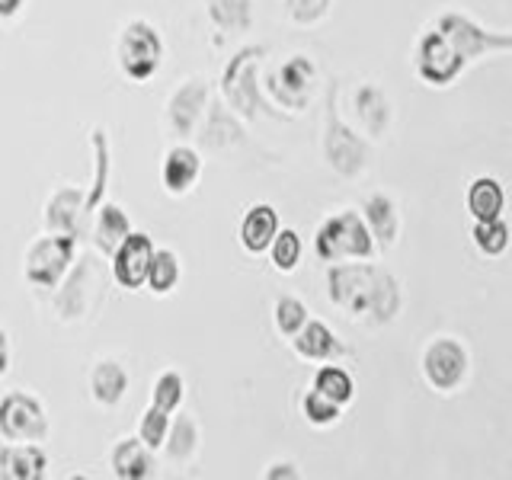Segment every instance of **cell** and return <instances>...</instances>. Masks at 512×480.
Returning a JSON list of instances; mask_svg holds the SVG:
<instances>
[{
	"label": "cell",
	"mask_w": 512,
	"mask_h": 480,
	"mask_svg": "<svg viewBox=\"0 0 512 480\" xmlns=\"http://www.w3.org/2000/svg\"><path fill=\"white\" fill-rule=\"evenodd\" d=\"M327 295L333 308L346 311L356 320L384 327L397 320L404 308V292H400V279L391 269L375 266L368 260H343L330 263L327 269Z\"/></svg>",
	"instance_id": "6da1fadb"
},
{
	"label": "cell",
	"mask_w": 512,
	"mask_h": 480,
	"mask_svg": "<svg viewBox=\"0 0 512 480\" xmlns=\"http://www.w3.org/2000/svg\"><path fill=\"white\" fill-rule=\"evenodd\" d=\"M314 253L324 263H343V260H372L378 253L375 234L368 228V221L356 208H343L317 228Z\"/></svg>",
	"instance_id": "7a4b0ae2"
},
{
	"label": "cell",
	"mask_w": 512,
	"mask_h": 480,
	"mask_svg": "<svg viewBox=\"0 0 512 480\" xmlns=\"http://www.w3.org/2000/svg\"><path fill=\"white\" fill-rule=\"evenodd\" d=\"M266 58V45H244L228 61L221 74V100L228 103L240 119H256L260 112H269V103L260 84V64Z\"/></svg>",
	"instance_id": "3957f363"
},
{
	"label": "cell",
	"mask_w": 512,
	"mask_h": 480,
	"mask_svg": "<svg viewBox=\"0 0 512 480\" xmlns=\"http://www.w3.org/2000/svg\"><path fill=\"white\" fill-rule=\"evenodd\" d=\"M324 160L336 176H343V180H356L359 173H365L368 160H372V144H368L349 122L340 119L333 93H330L327 122H324Z\"/></svg>",
	"instance_id": "277c9868"
},
{
	"label": "cell",
	"mask_w": 512,
	"mask_h": 480,
	"mask_svg": "<svg viewBox=\"0 0 512 480\" xmlns=\"http://www.w3.org/2000/svg\"><path fill=\"white\" fill-rule=\"evenodd\" d=\"M420 372L436 394H455L471 378V352L458 336H436L423 349Z\"/></svg>",
	"instance_id": "5b68a950"
},
{
	"label": "cell",
	"mask_w": 512,
	"mask_h": 480,
	"mask_svg": "<svg viewBox=\"0 0 512 480\" xmlns=\"http://www.w3.org/2000/svg\"><path fill=\"white\" fill-rule=\"evenodd\" d=\"M116 58L128 80H135V84L151 80L160 71V64H164V39H160L157 26H151L148 20L128 23L119 36Z\"/></svg>",
	"instance_id": "8992f818"
},
{
	"label": "cell",
	"mask_w": 512,
	"mask_h": 480,
	"mask_svg": "<svg viewBox=\"0 0 512 480\" xmlns=\"http://www.w3.org/2000/svg\"><path fill=\"white\" fill-rule=\"evenodd\" d=\"M468 61L452 45V39L442 29H429L416 39L413 48V71L426 87H452L455 80L464 74Z\"/></svg>",
	"instance_id": "52a82bcc"
},
{
	"label": "cell",
	"mask_w": 512,
	"mask_h": 480,
	"mask_svg": "<svg viewBox=\"0 0 512 480\" xmlns=\"http://www.w3.org/2000/svg\"><path fill=\"white\" fill-rule=\"evenodd\" d=\"M263 84H266L269 100L276 106L304 112L317 93V64L308 55H292L282 64H276V68L266 74Z\"/></svg>",
	"instance_id": "ba28073f"
},
{
	"label": "cell",
	"mask_w": 512,
	"mask_h": 480,
	"mask_svg": "<svg viewBox=\"0 0 512 480\" xmlns=\"http://www.w3.org/2000/svg\"><path fill=\"white\" fill-rule=\"evenodd\" d=\"M74 253H77V234L52 231L48 237L32 240L23 260L26 279L36 288H58V282L68 276V269L74 263Z\"/></svg>",
	"instance_id": "9c48e42d"
},
{
	"label": "cell",
	"mask_w": 512,
	"mask_h": 480,
	"mask_svg": "<svg viewBox=\"0 0 512 480\" xmlns=\"http://www.w3.org/2000/svg\"><path fill=\"white\" fill-rule=\"evenodd\" d=\"M436 29H442L452 45L464 55V61H477L484 55H500V52H512V32H503V29H487L480 26L471 16H464L458 10H445L439 20H436Z\"/></svg>",
	"instance_id": "30bf717a"
},
{
	"label": "cell",
	"mask_w": 512,
	"mask_h": 480,
	"mask_svg": "<svg viewBox=\"0 0 512 480\" xmlns=\"http://www.w3.org/2000/svg\"><path fill=\"white\" fill-rule=\"evenodd\" d=\"M0 436L7 442H42L48 436V416L39 397L10 391L0 400Z\"/></svg>",
	"instance_id": "8fae6325"
},
{
	"label": "cell",
	"mask_w": 512,
	"mask_h": 480,
	"mask_svg": "<svg viewBox=\"0 0 512 480\" xmlns=\"http://www.w3.org/2000/svg\"><path fill=\"white\" fill-rule=\"evenodd\" d=\"M208 103H212V90H208V80L202 77H189L180 87L173 90L167 100V125L176 138H192L196 128L202 125Z\"/></svg>",
	"instance_id": "7c38bea8"
},
{
	"label": "cell",
	"mask_w": 512,
	"mask_h": 480,
	"mask_svg": "<svg viewBox=\"0 0 512 480\" xmlns=\"http://www.w3.org/2000/svg\"><path fill=\"white\" fill-rule=\"evenodd\" d=\"M154 253H157L154 240L144 231H132L119 244V250L112 253V279H116L122 288H128V292L148 285Z\"/></svg>",
	"instance_id": "4fadbf2b"
},
{
	"label": "cell",
	"mask_w": 512,
	"mask_h": 480,
	"mask_svg": "<svg viewBox=\"0 0 512 480\" xmlns=\"http://www.w3.org/2000/svg\"><path fill=\"white\" fill-rule=\"evenodd\" d=\"M352 109L368 138H384L394 122V103L378 84H359L352 93Z\"/></svg>",
	"instance_id": "5bb4252c"
},
{
	"label": "cell",
	"mask_w": 512,
	"mask_h": 480,
	"mask_svg": "<svg viewBox=\"0 0 512 480\" xmlns=\"http://www.w3.org/2000/svg\"><path fill=\"white\" fill-rule=\"evenodd\" d=\"M288 343H292L295 356L304 362H340L346 356V346L340 343V336H336L324 320H308Z\"/></svg>",
	"instance_id": "9a60e30c"
},
{
	"label": "cell",
	"mask_w": 512,
	"mask_h": 480,
	"mask_svg": "<svg viewBox=\"0 0 512 480\" xmlns=\"http://www.w3.org/2000/svg\"><path fill=\"white\" fill-rule=\"evenodd\" d=\"M199 141H202V148H212V151L234 148V144L244 141L240 116L224 100H212L205 112V125L199 128Z\"/></svg>",
	"instance_id": "2e32d148"
},
{
	"label": "cell",
	"mask_w": 512,
	"mask_h": 480,
	"mask_svg": "<svg viewBox=\"0 0 512 480\" xmlns=\"http://www.w3.org/2000/svg\"><path fill=\"white\" fill-rule=\"evenodd\" d=\"M202 173V157L196 148L189 144H176V148L167 151L164 167H160V183L170 192V196H186V192L196 186Z\"/></svg>",
	"instance_id": "e0dca14e"
},
{
	"label": "cell",
	"mask_w": 512,
	"mask_h": 480,
	"mask_svg": "<svg viewBox=\"0 0 512 480\" xmlns=\"http://www.w3.org/2000/svg\"><path fill=\"white\" fill-rule=\"evenodd\" d=\"M279 231L282 228H279V212H276V208L266 205V202H256V205L247 208L244 221H240L237 237H240V247H244L247 253L260 256V253H266L272 247V240H276Z\"/></svg>",
	"instance_id": "ac0fdd59"
},
{
	"label": "cell",
	"mask_w": 512,
	"mask_h": 480,
	"mask_svg": "<svg viewBox=\"0 0 512 480\" xmlns=\"http://www.w3.org/2000/svg\"><path fill=\"white\" fill-rule=\"evenodd\" d=\"M87 212V192L77 186H61L45 205V228L61 231V234H77L80 215Z\"/></svg>",
	"instance_id": "d6986e66"
},
{
	"label": "cell",
	"mask_w": 512,
	"mask_h": 480,
	"mask_svg": "<svg viewBox=\"0 0 512 480\" xmlns=\"http://www.w3.org/2000/svg\"><path fill=\"white\" fill-rule=\"evenodd\" d=\"M154 448H148L138 439H119L109 452V468L119 480H144L154 474Z\"/></svg>",
	"instance_id": "ffe728a7"
},
{
	"label": "cell",
	"mask_w": 512,
	"mask_h": 480,
	"mask_svg": "<svg viewBox=\"0 0 512 480\" xmlns=\"http://www.w3.org/2000/svg\"><path fill=\"white\" fill-rule=\"evenodd\" d=\"M362 215L368 221V228L375 234V244L381 253H388L397 244V234H400V215H397V202L384 192H375L368 196L362 205Z\"/></svg>",
	"instance_id": "44dd1931"
},
{
	"label": "cell",
	"mask_w": 512,
	"mask_h": 480,
	"mask_svg": "<svg viewBox=\"0 0 512 480\" xmlns=\"http://www.w3.org/2000/svg\"><path fill=\"white\" fill-rule=\"evenodd\" d=\"M468 215L474 221H493V218H503V208H506V189L496 176H477L468 186Z\"/></svg>",
	"instance_id": "7402d4cb"
},
{
	"label": "cell",
	"mask_w": 512,
	"mask_h": 480,
	"mask_svg": "<svg viewBox=\"0 0 512 480\" xmlns=\"http://www.w3.org/2000/svg\"><path fill=\"white\" fill-rule=\"evenodd\" d=\"M128 391V372L116 359H100L90 372V394L100 407H116Z\"/></svg>",
	"instance_id": "603a6c76"
},
{
	"label": "cell",
	"mask_w": 512,
	"mask_h": 480,
	"mask_svg": "<svg viewBox=\"0 0 512 480\" xmlns=\"http://www.w3.org/2000/svg\"><path fill=\"white\" fill-rule=\"evenodd\" d=\"M0 468L10 480H42L48 471V455L36 442H16L0 455Z\"/></svg>",
	"instance_id": "cb8c5ba5"
},
{
	"label": "cell",
	"mask_w": 512,
	"mask_h": 480,
	"mask_svg": "<svg viewBox=\"0 0 512 480\" xmlns=\"http://www.w3.org/2000/svg\"><path fill=\"white\" fill-rule=\"evenodd\" d=\"M132 234V221H128V215L122 212L119 205H112V202H103L100 208H96V250L112 256L119 250L122 240Z\"/></svg>",
	"instance_id": "d4e9b609"
},
{
	"label": "cell",
	"mask_w": 512,
	"mask_h": 480,
	"mask_svg": "<svg viewBox=\"0 0 512 480\" xmlns=\"http://www.w3.org/2000/svg\"><path fill=\"white\" fill-rule=\"evenodd\" d=\"M205 10L221 32H247L253 26V0H205Z\"/></svg>",
	"instance_id": "484cf974"
},
{
	"label": "cell",
	"mask_w": 512,
	"mask_h": 480,
	"mask_svg": "<svg viewBox=\"0 0 512 480\" xmlns=\"http://www.w3.org/2000/svg\"><path fill=\"white\" fill-rule=\"evenodd\" d=\"M196 448H199V426H196V420H192L189 413H180L170 423L164 452H167L170 461H189L192 455H196Z\"/></svg>",
	"instance_id": "4316f807"
},
{
	"label": "cell",
	"mask_w": 512,
	"mask_h": 480,
	"mask_svg": "<svg viewBox=\"0 0 512 480\" xmlns=\"http://www.w3.org/2000/svg\"><path fill=\"white\" fill-rule=\"evenodd\" d=\"M311 388H317L320 394H327L340 407H349L352 397H356V381H352V375L346 372L343 365H320Z\"/></svg>",
	"instance_id": "83f0119b"
},
{
	"label": "cell",
	"mask_w": 512,
	"mask_h": 480,
	"mask_svg": "<svg viewBox=\"0 0 512 480\" xmlns=\"http://www.w3.org/2000/svg\"><path fill=\"white\" fill-rule=\"evenodd\" d=\"M93 160H96V170H93V186L87 192V212H96L103 205V192L109 183V138L103 128H93Z\"/></svg>",
	"instance_id": "f1b7e54d"
},
{
	"label": "cell",
	"mask_w": 512,
	"mask_h": 480,
	"mask_svg": "<svg viewBox=\"0 0 512 480\" xmlns=\"http://www.w3.org/2000/svg\"><path fill=\"white\" fill-rule=\"evenodd\" d=\"M183 276V266H180V256L173 250H157L154 260H151V272H148V288L154 295H170L176 285H180Z\"/></svg>",
	"instance_id": "f546056e"
},
{
	"label": "cell",
	"mask_w": 512,
	"mask_h": 480,
	"mask_svg": "<svg viewBox=\"0 0 512 480\" xmlns=\"http://www.w3.org/2000/svg\"><path fill=\"white\" fill-rule=\"evenodd\" d=\"M301 416H304V423H308V426L327 429V426L340 423L343 407L336 404V400H330L327 394H320L317 388H311V391H304V397H301Z\"/></svg>",
	"instance_id": "4dcf8cb0"
},
{
	"label": "cell",
	"mask_w": 512,
	"mask_h": 480,
	"mask_svg": "<svg viewBox=\"0 0 512 480\" xmlns=\"http://www.w3.org/2000/svg\"><path fill=\"white\" fill-rule=\"evenodd\" d=\"M471 237H474V247L484 253V256H503L509 250V224L503 218H493V221H474L471 228Z\"/></svg>",
	"instance_id": "1f68e13d"
},
{
	"label": "cell",
	"mask_w": 512,
	"mask_h": 480,
	"mask_svg": "<svg viewBox=\"0 0 512 480\" xmlns=\"http://www.w3.org/2000/svg\"><path fill=\"white\" fill-rule=\"evenodd\" d=\"M272 320H276V330L285 336V340H292V336L311 320V311H308V304H304L301 298L279 295L276 308H272Z\"/></svg>",
	"instance_id": "d6a6232c"
},
{
	"label": "cell",
	"mask_w": 512,
	"mask_h": 480,
	"mask_svg": "<svg viewBox=\"0 0 512 480\" xmlns=\"http://www.w3.org/2000/svg\"><path fill=\"white\" fill-rule=\"evenodd\" d=\"M183 397H186V381L180 372H173V368H167V372H160L157 381H154V388H151V404L160 407V410H167V413H176L183 404Z\"/></svg>",
	"instance_id": "836d02e7"
},
{
	"label": "cell",
	"mask_w": 512,
	"mask_h": 480,
	"mask_svg": "<svg viewBox=\"0 0 512 480\" xmlns=\"http://www.w3.org/2000/svg\"><path fill=\"white\" fill-rule=\"evenodd\" d=\"M301 237H298V231H292V228H285V231H279L276 234V240H272V247H269V260H272V266H276L279 272H295L298 269V263H301Z\"/></svg>",
	"instance_id": "e575fe53"
},
{
	"label": "cell",
	"mask_w": 512,
	"mask_h": 480,
	"mask_svg": "<svg viewBox=\"0 0 512 480\" xmlns=\"http://www.w3.org/2000/svg\"><path fill=\"white\" fill-rule=\"evenodd\" d=\"M170 416L173 413H167V410H160V407H148L144 410V416H141V423H138V436H141V442L148 445V448H164V442H167V432H170Z\"/></svg>",
	"instance_id": "d590c367"
},
{
	"label": "cell",
	"mask_w": 512,
	"mask_h": 480,
	"mask_svg": "<svg viewBox=\"0 0 512 480\" xmlns=\"http://www.w3.org/2000/svg\"><path fill=\"white\" fill-rule=\"evenodd\" d=\"M285 16L298 26H314L327 16L330 0H282Z\"/></svg>",
	"instance_id": "8d00e7d4"
},
{
	"label": "cell",
	"mask_w": 512,
	"mask_h": 480,
	"mask_svg": "<svg viewBox=\"0 0 512 480\" xmlns=\"http://www.w3.org/2000/svg\"><path fill=\"white\" fill-rule=\"evenodd\" d=\"M263 477L266 480H295V477H301V471L295 461H276L263 471Z\"/></svg>",
	"instance_id": "74e56055"
},
{
	"label": "cell",
	"mask_w": 512,
	"mask_h": 480,
	"mask_svg": "<svg viewBox=\"0 0 512 480\" xmlns=\"http://www.w3.org/2000/svg\"><path fill=\"white\" fill-rule=\"evenodd\" d=\"M10 372V336L7 330H0V378Z\"/></svg>",
	"instance_id": "f35d334b"
},
{
	"label": "cell",
	"mask_w": 512,
	"mask_h": 480,
	"mask_svg": "<svg viewBox=\"0 0 512 480\" xmlns=\"http://www.w3.org/2000/svg\"><path fill=\"white\" fill-rule=\"evenodd\" d=\"M23 7V0H0V20H7V16H16Z\"/></svg>",
	"instance_id": "ab89813d"
}]
</instances>
